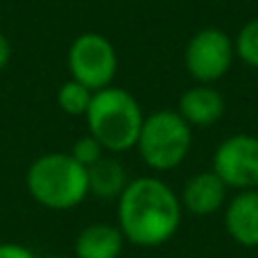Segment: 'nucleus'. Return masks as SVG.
<instances>
[{"instance_id": "f257e3e1", "label": "nucleus", "mask_w": 258, "mask_h": 258, "mask_svg": "<svg viewBox=\"0 0 258 258\" xmlns=\"http://www.w3.org/2000/svg\"><path fill=\"white\" fill-rule=\"evenodd\" d=\"M181 222V200L156 177L129 181L118 197V229L138 247H156L174 236Z\"/></svg>"}, {"instance_id": "f03ea898", "label": "nucleus", "mask_w": 258, "mask_h": 258, "mask_svg": "<svg viewBox=\"0 0 258 258\" xmlns=\"http://www.w3.org/2000/svg\"><path fill=\"white\" fill-rule=\"evenodd\" d=\"M25 188L43 209L68 211L86 200L89 174L71 154L50 152L30 163L25 172Z\"/></svg>"}, {"instance_id": "7ed1b4c3", "label": "nucleus", "mask_w": 258, "mask_h": 258, "mask_svg": "<svg viewBox=\"0 0 258 258\" xmlns=\"http://www.w3.org/2000/svg\"><path fill=\"white\" fill-rule=\"evenodd\" d=\"M84 118L89 134L109 152H127L136 145L145 120L134 95L118 86L95 91Z\"/></svg>"}, {"instance_id": "20e7f679", "label": "nucleus", "mask_w": 258, "mask_h": 258, "mask_svg": "<svg viewBox=\"0 0 258 258\" xmlns=\"http://www.w3.org/2000/svg\"><path fill=\"white\" fill-rule=\"evenodd\" d=\"M192 143L190 125L179 111H156L143 120L136 147L152 170H172L181 165Z\"/></svg>"}, {"instance_id": "39448f33", "label": "nucleus", "mask_w": 258, "mask_h": 258, "mask_svg": "<svg viewBox=\"0 0 258 258\" xmlns=\"http://www.w3.org/2000/svg\"><path fill=\"white\" fill-rule=\"evenodd\" d=\"M68 71L71 80L89 86L93 93L107 89L118 71L116 48L107 36L98 32H84L68 48Z\"/></svg>"}, {"instance_id": "423d86ee", "label": "nucleus", "mask_w": 258, "mask_h": 258, "mask_svg": "<svg viewBox=\"0 0 258 258\" xmlns=\"http://www.w3.org/2000/svg\"><path fill=\"white\" fill-rule=\"evenodd\" d=\"M213 172L227 188H258V138L236 134L222 141L213 154Z\"/></svg>"}, {"instance_id": "0eeeda50", "label": "nucleus", "mask_w": 258, "mask_h": 258, "mask_svg": "<svg viewBox=\"0 0 258 258\" xmlns=\"http://www.w3.org/2000/svg\"><path fill=\"white\" fill-rule=\"evenodd\" d=\"M233 54H236V48L227 32L206 27L197 32L188 43L186 68L200 84H211L231 68Z\"/></svg>"}, {"instance_id": "6e6552de", "label": "nucleus", "mask_w": 258, "mask_h": 258, "mask_svg": "<svg viewBox=\"0 0 258 258\" xmlns=\"http://www.w3.org/2000/svg\"><path fill=\"white\" fill-rule=\"evenodd\" d=\"M227 231L238 245L258 247V190H242L229 202L224 213Z\"/></svg>"}, {"instance_id": "1a4fd4ad", "label": "nucleus", "mask_w": 258, "mask_h": 258, "mask_svg": "<svg viewBox=\"0 0 258 258\" xmlns=\"http://www.w3.org/2000/svg\"><path fill=\"white\" fill-rule=\"evenodd\" d=\"M227 186L215 172H200L183 186L181 206L195 215H211L224 204Z\"/></svg>"}, {"instance_id": "9d476101", "label": "nucleus", "mask_w": 258, "mask_h": 258, "mask_svg": "<svg viewBox=\"0 0 258 258\" xmlns=\"http://www.w3.org/2000/svg\"><path fill=\"white\" fill-rule=\"evenodd\" d=\"M222 113H224L222 95L209 84L188 89L179 98V116L188 125H197V127L213 125V122H218L222 118Z\"/></svg>"}, {"instance_id": "9b49d317", "label": "nucleus", "mask_w": 258, "mask_h": 258, "mask_svg": "<svg viewBox=\"0 0 258 258\" xmlns=\"http://www.w3.org/2000/svg\"><path fill=\"white\" fill-rule=\"evenodd\" d=\"M125 236L113 224H89L75 240L77 258H118L122 251Z\"/></svg>"}, {"instance_id": "f8f14e48", "label": "nucleus", "mask_w": 258, "mask_h": 258, "mask_svg": "<svg viewBox=\"0 0 258 258\" xmlns=\"http://www.w3.org/2000/svg\"><path fill=\"white\" fill-rule=\"evenodd\" d=\"M86 174H89V192L100 200H118L129 183L122 163L109 156H102L93 165H89Z\"/></svg>"}, {"instance_id": "ddd939ff", "label": "nucleus", "mask_w": 258, "mask_h": 258, "mask_svg": "<svg viewBox=\"0 0 258 258\" xmlns=\"http://www.w3.org/2000/svg\"><path fill=\"white\" fill-rule=\"evenodd\" d=\"M91 100H93V91L75 80H68L66 84H61L57 93V104L66 116H86Z\"/></svg>"}, {"instance_id": "4468645a", "label": "nucleus", "mask_w": 258, "mask_h": 258, "mask_svg": "<svg viewBox=\"0 0 258 258\" xmlns=\"http://www.w3.org/2000/svg\"><path fill=\"white\" fill-rule=\"evenodd\" d=\"M236 54L251 68H258V18H251L236 36Z\"/></svg>"}, {"instance_id": "2eb2a0df", "label": "nucleus", "mask_w": 258, "mask_h": 258, "mask_svg": "<svg viewBox=\"0 0 258 258\" xmlns=\"http://www.w3.org/2000/svg\"><path fill=\"white\" fill-rule=\"evenodd\" d=\"M102 152H104V147L89 134V136H82L80 141H75V145H73V150H71V156L80 165L89 168V165H93L95 161L102 159Z\"/></svg>"}, {"instance_id": "dca6fc26", "label": "nucleus", "mask_w": 258, "mask_h": 258, "mask_svg": "<svg viewBox=\"0 0 258 258\" xmlns=\"http://www.w3.org/2000/svg\"><path fill=\"white\" fill-rule=\"evenodd\" d=\"M0 258H36L32 249L16 242H0Z\"/></svg>"}, {"instance_id": "f3484780", "label": "nucleus", "mask_w": 258, "mask_h": 258, "mask_svg": "<svg viewBox=\"0 0 258 258\" xmlns=\"http://www.w3.org/2000/svg\"><path fill=\"white\" fill-rule=\"evenodd\" d=\"M9 59H12V43H9V39L0 32V71L7 68Z\"/></svg>"}, {"instance_id": "a211bd4d", "label": "nucleus", "mask_w": 258, "mask_h": 258, "mask_svg": "<svg viewBox=\"0 0 258 258\" xmlns=\"http://www.w3.org/2000/svg\"><path fill=\"white\" fill-rule=\"evenodd\" d=\"M45 258H66V256H45Z\"/></svg>"}]
</instances>
